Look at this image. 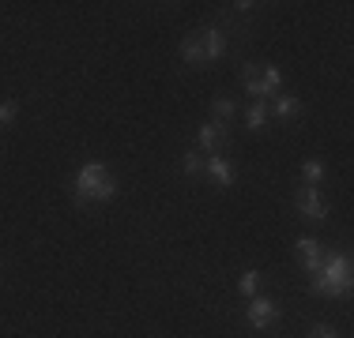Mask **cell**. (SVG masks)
Returning <instances> with one entry per match:
<instances>
[{"label": "cell", "instance_id": "14", "mask_svg": "<svg viewBox=\"0 0 354 338\" xmlns=\"http://www.w3.org/2000/svg\"><path fill=\"white\" fill-rule=\"evenodd\" d=\"M257 286H260V270H245V275L238 278V290H241V297H252V293H257Z\"/></svg>", "mask_w": 354, "mask_h": 338}, {"label": "cell", "instance_id": "18", "mask_svg": "<svg viewBox=\"0 0 354 338\" xmlns=\"http://www.w3.org/2000/svg\"><path fill=\"white\" fill-rule=\"evenodd\" d=\"M309 338H335V331H332V327H313V335H309Z\"/></svg>", "mask_w": 354, "mask_h": 338}, {"label": "cell", "instance_id": "13", "mask_svg": "<svg viewBox=\"0 0 354 338\" xmlns=\"http://www.w3.org/2000/svg\"><path fill=\"white\" fill-rule=\"evenodd\" d=\"M298 113H301L298 98H290V95L275 98V117H283V121H290V117H298Z\"/></svg>", "mask_w": 354, "mask_h": 338}, {"label": "cell", "instance_id": "5", "mask_svg": "<svg viewBox=\"0 0 354 338\" xmlns=\"http://www.w3.org/2000/svg\"><path fill=\"white\" fill-rule=\"evenodd\" d=\"M245 316H249V324L257 327V331H264V327H272L275 319H279V304L268 301V297H257V301L245 308Z\"/></svg>", "mask_w": 354, "mask_h": 338}, {"label": "cell", "instance_id": "3", "mask_svg": "<svg viewBox=\"0 0 354 338\" xmlns=\"http://www.w3.org/2000/svg\"><path fill=\"white\" fill-rule=\"evenodd\" d=\"M241 83H245V90L252 98H268V95L279 90L283 75H279V68H275V64H245V68H241Z\"/></svg>", "mask_w": 354, "mask_h": 338}, {"label": "cell", "instance_id": "8", "mask_svg": "<svg viewBox=\"0 0 354 338\" xmlns=\"http://www.w3.org/2000/svg\"><path fill=\"white\" fill-rule=\"evenodd\" d=\"M200 46H204V61H218L226 53V41L218 30H200Z\"/></svg>", "mask_w": 354, "mask_h": 338}, {"label": "cell", "instance_id": "11", "mask_svg": "<svg viewBox=\"0 0 354 338\" xmlns=\"http://www.w3.org/2000/svg\"><path fill=\"white\" fill-rule=\"evenodd\" d=\"M301 181H306L309 188H317V184L324 181V162H320V158H309V162L301 166Z\"/></svg>", "mask_w": 354, "mask_h": 338}, {"label": "cell", "instance_id": "15", "mask_svg": "<svg viewBox=\"0 0 354 338\" xmlns=\"http://www.w3.org/2000/svg\"><path fill=\"white\" fill-rule=\"evenodd\" d=\"M212 109H215L218 124H223V121H230V117H234V101H230V98H223V95H218V98L212 101Z\"/></svg>", "mask_w": 354, "mask_h": 338}, {"label": "cell", "instance_id": "12", "mask_svg": "<svg viewBox=\"0 0 354 338\" xmlns=\"http://www.w3.org/2000/svg\"><path fill=\"white\" fill-rule=\"evenodd\" d=\"M264 121H268V106H264V101H252V106H249V113H245L249 132H260V128H264Z\"/></svg>", "mask_w": 354, "mask_h": 338}, {"label": "cell", "instance_id": "10", "mask_svg": "<svg viewBox=\"0 0 354 338\" xmlns=\"http://www.w3.org/2000/svg\"><path fill=\"white\" fill-rule=\"evenodd\" d=\"M181 61H185V64H204V46H200V34L185 38V46H181Z\"/></svg>", "mask_w": 354, "mask_h": 338}, {"label": "cell", "instance_id": "6", "mask_svg": "<svg viewBox=\"0 0 354 338\" xmlns=\"http://www.w3.org/2000/svg\"><path fill=\"white\" fill-rule=\"evenodd\" d=\"M298 259L306 264L309 275H317V270H320V264H324V248H320L317 237H301V241H298Z\"/></svg>", "mask_w": 354, "mask_h": 338}, {"label": "cell", "instance_id": "2", "mask_svg": "<svg viewBox=\"0 0 354 338\" xmlns=\"http://www.w3.org/2000/svg\"><path fill=\"white\" fill-rule=\"evenodd\" d=\"M313 290L324 293V297H343L351 290V259L347 256H332L324 259L313 278Z\"/></svg>", "mask_w": 354, "mask_h": 338}, {"label": "cell", "instance_id": "16", "mask_svg": "<svg viewBox=\"0 0 354 338\" xmlns=\"http://www.w3.org/2000/svg\"><path fill=\"white\" fill-rule=\"evenodd\" d=\"M204 162H207V158L200 155V150H189V155H185V173H200Z\"/></svg>", "mask_w": 354, "mask_h": 338}, {"label": "cell", "instance_id": "1", "mask_svg": "<svg viewBox=\"0 0 354 338\" xmlns=\"http://www.w3.org/2000/svg\"><path fill=\"white\" fill-rule=\"evenodd\" d=\"M117 196V181L106 173L102 162H87L75 173V199L91 203V199H113Z\"/></svg>", "mask_w": 354, "mask_h": 338}, {"label": "cell", "instance_id": "4", "mask_svg": "<svg viewBox=\"0 0 354 338\" xmlns=\"http://www.w3.org/2000/svg\"><path fill=\"white\" fill-rule=\"evenodd\" d=\"M294 207H298L306 218H313V222H320V218L328 215V203L320 199L317 188H309V184H301V188H298V196H294Z\"/></svg>", "mask_w": 354, "mask_h": 338}, {"label": "cell", "instance_id": "9", "mask_svg": "<svg viewBox=\"0 0 354 338\" xmlns=\"http://www.w3.org/2000/svg\"><path fill=\"white\" fill-rule=\"evenodd\" d=\"M223 139H226V132H223V124H218V121H207L204 128H200V147L215 150V147H223Z\"/></svg>", "mask_w": 354, "mask_h": 338}, {"label": "cell", "instance_id": "7", "mask_svg": "<svg viewBox=\"0 0 354 338\" xmlns=\"http://www.w3.org/2000/svg\"><path fill=\"white\" fill-rule=\"evenodd\" d=\"M204 169H207V177H212L215 184H223V188H226V184H234V166L226 162V158L212 155V158L204 162Z\"/></svg>", "mask_w": 354, "mask_h": 338}, {"label": "cell", "instance_id": "17", "mask_svg": "<svg viewBox=\"0 0 354 338\" xmlns=\"http://www.w3.org/2000/svg\"><path fill=\"white\" fill-rule=\"evenodd\" d=\"M15 117V101H0V128Z\"/></svg>", "mask_w": 354, "mask_h": 338}]
</instances>
